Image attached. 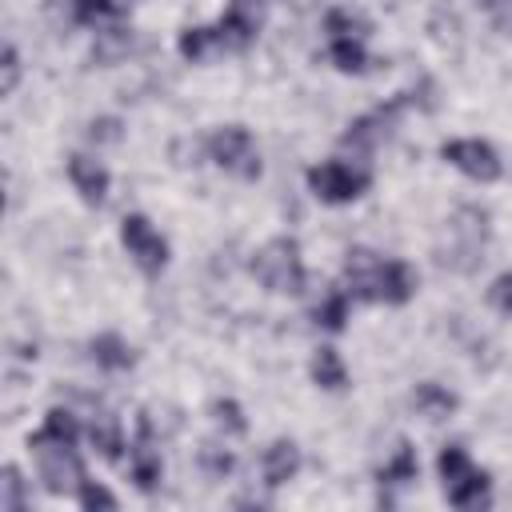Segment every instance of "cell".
Wrapping results in <instances>:
<instances>
[{
    "mask_svg": "<svg viewBox=\"0 0 512 512\" xmlns=\"http://www.w3.org/2000/svg\"><path fill=\"white\" fill-rule=\"evenodd\" d=\"M328 60L340 68V72H360L368 64V52L360 44V36H332L328 44Z\"/></svg>",
    "mask_w": 512,
    "mask_h": 512,
    "instance_id": "cell-23",
    "label": "cell"
},
{
    "mask_svg": "<svg viewBox=\"0 0 512 512\" xmlns=\"http://www.w3.org/2000/svg\"><path fill=\"white\" fill-rule=\"evenodd\" d=\"M200 468H204L212 480H224V476L232 472V452L220 448V444H204V448H200Z\"/></svg>",
    "mask_w": 512,
    "mask_h": 512,
    "instance_id": "cell-30",
    "label": "cell"
},
{
    "mask_svg": "<svg viewBox=\"0 0 512 512\" xmlns=\"http://www.w3.org/2000/svg\"><path fill=\"white\" fill-rule=\"evenodd\" d=\"M476 4H480L484 12H492V4H496V0H476Z\"/></svg>",
    "mask_w": 512,
    "mask_h": 512,
    "instance_id": "cell-37",
    "label": "cell"
},
{
    "mask_svg": "<svg viewBox=\"0 0 512 512\" xmlns=\"http://www.w3.org/2000/svg\"><path fill=\"white\" fill-rule=\"evenodd\" d=\"M208 416H212V424H216L224 436H244V432H248V420H244L240 404L228 400V396H216V400L208 404Z\"/></svg>",
    "mask_w": 512,
    "mask_h": 512,
    "instance_id": "cell-24",
    "label": "cell"
},
{
    "mask_svg": "<svg viewBox=\"0 0 512 512\" xmlns=\"http://www.w3.org/2000/svg\"><path fill=\"white\" fill-rule=\"evenodd\" d=\"M120 136H124V124L116 116H100V120L88 124V140L92 144H116Z\"/></svg>",
    "mask_w": 512,
    "mask_h": 512,
    "instance_id": "cell-33",
    "label": "cell"
},
{
    "mask_svg": "<svg viewBox=\"0 0 512 512\" xmlns=\"http://www.w3.org/2000/svg\"><path fill=\"white\" fill-rule=\"evenodd\" d=\"M400 108H404V100H392L388 108H376L372 116H364V120L348 124V132H344V144H348V148H360V152L376 148V144L388 136V128H392V120L400 116Z\"/></svg>",
    "mask_w": 512,
    "mask_h": 512,
    "instance_id": "cell-11",
    "label": "cell"
},
{
    "mask_svg": "<svg viewBox=\"0 0 512 512\" xmlns=\"http://www.w3.org/2000/svg\"><path fill=\"white\" fill-rule=\"evenodd\" d=\"M120 244L128 248V256L136 260V268L148 272V276H156V272L168 264V240H164V236L152 228V220L140 216V212H132V216L120 220Z\"/></svg>",
    "mask_w": 512,
    "mask_h": 512,
    "instance_id": "cell-6",
    "label": "cell"
},
{
    "mask_svg": "<svg viewBox=\"0 0 512 512\" xmlns=\"http://www.w3.org/2000/svg\"><path fill=\"white\" fill-rule=\"evenodd\" d=\"M308 188L324 204H352L356 196H364L368 172L364 168H352L344 160H324V164L308 168Z\"/></svg>",
    "mask_w": 512,
    "mask_h": 512,
    "instance_id": "cell-4",
    "label": "cell"
},
{
    "mask_svg": "<svg viewBox=\"0 0 512 512\" xmlns=\"http://www.w3.org/2000/svg\"><path fill=\"white\" fill-rule=\"evenodd\" d=\"M252 272L268 292H300L304 288V260H300V244L292 236H276L268 240L256 256H252Z\"/></svg>",
    "mask_w": 512,
    "mask_h": 512,
    "instance_id": "cell-2",
    "label": "cell"
},
{
    "mask_svg": "<svg viewBox=\"0 0 512 512\" xmlns=\"http://www.w3.org/2000/svg\"><path fill=\"white\" fill-rule=\"evenodd\" d=\"M436 468H440V480H444V492L452 488V484H460L464 476H472V460H468V452L460 448V444H448L444 452H440V460H436Z\"/></svg>",
    "mask_w": 512,
    "mask_h": 512,
    "instance_id": "cell-26",
    "label": "cell"
},
{
    "mask_svg": "<svg viewBox=\"0 0 512 512\" xmlns=\"http://www.w3.org/2000/svg\"><path fill=\"white\" fill-rule=\"evenodd\" d=\"M416 472H420L416 452H412V444H404V440H400L396 456L380 468V484H408V480H416Z\"/></svg>",
    "mask_w": 512,
    "mask_h": 512,
    "instance_id": "cell-25",
    "label": "cell"
},
{
    "mask_svg": "<svg viewBox=\"0 0 512 512\" xmlns=\"http://www.w3.org/2000/svg\"><path fill=\"white\" fill-rule=\"evenodd\" d=\"M380 256L368 252V248H352L344 256V292L352 300H364V304H376V280H380Z\"/></svg>",
    "mask_w": 512,
    "mask_h": 512,
    "instance_id": "cell-9",
    "label": "cell"
},
{
    "mask_svg": "<svg viewBox=\"0 0 512 512\" xmlns=\"http://www.w3.org/2000/svg\"><path fill=\"white\" fill-rule=\"evenodd\" d=\"M488 16H492V20H496V24H500L508 36H512V0H496Z\"/></svg>",
    "mask_w": 512,
    "mask_h": 512,
    "instance_id": "cell-36",
    "label": "cell"
},
{
    "mask_svg": "<svg viewBox=\"0 0 512 512\" xmlns=\"http://www.w3.org/2000/svg\"><path fill=\"white\" fill-rule=\"evenodd\" d=\"M308 372H312V380H316L324 392H340V388L348 384V368H344L340 352H336V348H328V344H320V348L312 352Z\"/></svg>",
    "mask_w": 512,
    "mask_h": 512,
    "instance_id": "cell-15",
    "label": "cell"
},
{
    "mask_svg": "<svg viewBox=\"0 0 512 512\" xmlns=\"http://www.w3.org/2000/svg\"><path fill=\"white\" fill-rule=\"evenodd\" d=\"M208 160H216L224 172H232V176H240V180H256V176H260L256 144H252L248 128H240V124L216 128V132L208 136Z\"/></svg>",
    "mask_w": 512,
    "mask_h": 512,
    "instance_id": "cell-3",
    "label": "cell"
},
{
    "mask_svg": "<svg viewBox=\"0 0 512 512\" xmlns=\"http://www.w3.org/2000/svg\"><path fill=\"white\" fill-rule=\"evenodd\" d=\"M348 292L344 288H332V292H324L320 300H316V308H312V320L320 324V328H328V332H340L344 328V320H348Z\"/></svg>",
    "mask_w": 512,
    "mask_h": 512,
    "instance_id": "cell-19",
    "label": "cell"
},
{
    "mask_svg": "<svg viewBox=\"0 0 512 512\" xmlns=\"http://www.w3.org/2000/svg\"><path fill=\"white\" fill-rule=\"evenodd\" d=\"M76 436H80L76 416H72L68 408H52V412L44 416V428L28 440V448H36V444H76Z\"/></svg>",
    "mask_w": 512,
    "mask_h": 512,
    "instance_id": "cell-16",
    "label": "cell"
},
{
    "mask_svg": "<svg viewBox=\"0 0 512 512\" xmlns=\"http://www.w3.org/2000/svg\"><path fill=\"white\" fill-rule=\"evenodd\" d=\"M136 424H140V432H136V444H132V452H128V464H132V480H136V488H140V492H152V488L160 484L164 460H160L156 432H152V424L144 420V412H140Z\"/></svg>",
    "mask_w": 512,
    "mask_h": 512,
    "instance_id": "cell-8",
    "label": "cell"
},
{
    "mask_svg": "<svg viewBox=\"0 0 512 512\" xmlns=\"http://www.w3.org/2000/svg\"><path fill=\"white\" fill-rule=\"evenodd\" d=\"M448 232H452V248H448V252L440 248L436 260H440L444 268H452V272H476L480 260H484V244H488V236H492L488 212L476 208V204H464V208L452 212Z\"/></svg>",
    "mask_w": 512,
    "mask_h": 512,
    "instance_id": "cell-1",
    "label": "cell"
},
{
    "mask_svg": "<svg viewBox=\"0 0 512 512\" xmlns=\"http://www.w3.org/2000/svg\"><path fill=\"white\" fill-rule=\"evenodd\" d=\"M72 16H76V24L100 28V24L120 16V4H112V0H72Z\"/></svg>",
    "mask_w": 512,
    "mask_h": 512,
    "instance_id": "cell-29",
    "label": "cell"
},
{
    "mask_svg": "<svg viewBox=\"0 0 512 512\" xmlns=\"http://www.w3.org/2000/svg\"><path fill=\"white\" fill-rule=\"evenodd\" d=\"M440 156H444L448 164H456L464 176L480 180V184H492V180H500V172H504V164H500L496 148H492L488 140H476V136H464V140H444Z\"/></svg>",
    "mask_w": 512,
    "mask_h": 512,
    "instance_id": "cell-7",
    "label": "cell"
},
{
    "mask_svg": "<svg viewBox=\"0 0 512 512\" xmlns=\"http://www.w3.org/2000/svg\"><path fill=\"white\" fill-rule=\"evenodd\" d=\"M68 180H72V188L80 192L84 204H104V196H108V168L96 156H84V152L68 156Z\"/></svg>",
    "mask_w": 512,
    "mask_h": 512,
    "instance_id": "cell-10",
    "label": "cell"
},
{
    "mask_svg": "<svg viewBox=\"0 0 512 512\" xmlns=\"http://www.w3.org/2000/svg\"><path fill=\"white\" fill-rule=\"evenodd\" d=\"M88 352H92V360H96L100 368H108V372H124V368L136 364L132 344H128L124 336H116V332H100V336H92Z\"/></svg>",
    "mask_w": 512,
    "mask_h": 512,
    "instance_id": "cell-14",
    "label": "cell"
},
{
    "mask_svg": "<svg viewBox=\"0 0 512 512\" xmlns=\"http://www.w3.org/2000/svg\"><path fill=\"white\" fill-rule=\"evenodd\" d=\"M4 76H0V96H12L16 92V84H20V56H16V48L8 44L4 48Z\"/></svg>",
    "mask_w": 512,
    "mask_h": 512,
    "instance_id": "cell-34",
    "label": "cell"
},
{
    "mask_svg": "<svg viewBox=\"0 0 512 512\" xmlns=\"http://www.w3.org/2000/svg\"><path fill=\"white\" fill-rule=\"evenodd\" d=\"M216 36H220V52H240V48H248V44H252L256 24H252V20H248L240 8H232L228 16H220Z\"/></svg>",
    "mask_w": 512,
    "mask_h": 512,
    "instance_id": "cell-17",
    "label": "cell"
},
{
    "mask_svg": "<svg viewBox=\"0 0 512 512\" xmlns=\"http://www.w3.org/2000/svg\"><path fill=\"white\" fill-rule=\"evenodd\" d=\"M0 508H4V512H20V508H28L24 476H20L16 464H4V472H0Z\"/></svg>",
    "mask_w": 512,
    "mask_h": 512,
    "instance_id": "cell-28",
    "label": "cell"
},
{
    "mask_svg": "<svg viewBox=\"0 0 512 512\" xmlns=\"http://www.w3.org/2000/svg\"><path fill=\"white\" fill-rule=\"evenodd\" d=\"M36 468H40V484L52 496H68L84 488V464L72 452V444H36Z\"/></svg>",
    "mask_w": 512,
    "mask_h": 512,
    "instance_id": "cell-5",
    "label": "cell"
},
{
    "mask_svg": "<svg viewBox=\"0 0 512 512\" xmlns=\"http://www.w3.org/2000/svg\"><path fill=\"white\" fill-rule=\"evenodd\" d=\"M324 24H328V32H332V36H364V24H360V20H352L348 12H328V20H324Z\"/></svg>",
    "mask_w": 512,
    "mask_h": 512,
    "instance_id": "cell-35",
    "label": "cell"
},
{
    "mask_svg": "<svg viewBox=\"0 0 512 512\" xmlns=\"http://www.w3.org/2000/svg\"><path fill=\"white\" fill-rule=\"evenodd\" d=\"M220 52V36H216V28H184L180 32V56L184 60H208V56H216Z\"/></svg>",
    "mask_w": 512,
    "mask_h": 512,
    "instance_id": "cell-22",
    "label": "cell"
},
{
    "mask_svg": "<svg viewBox=\"0 0 512 512\" xmlns=\"http://www.w3.org/2000/svg\"><path fill=\"white\" fill-rule=\"evenodd\" d=\"M416 292V272L404 260H384L376 280V304H408Z\"/></svg>",
    "mask_w": 512,
    "mask_h": 512,
    "instance_id": "cell-12",
    "label": "cell"
},
{
    "mask_svg": "<svg viewBox=\"0 0 512 512\" xmlns=\"http://www.w3.org/2000/svg\"><path fill=\"white\" fill-rule=\"evenodd\" d=\"M488 472H480V468H472V476H464L460 484H452L444 496H448V504H456V508H476V504H484L488 500Z\"/></svg>",
    "mask_w": 512,
    "mask_h": 512,
    "instance_id": "cell-21",
    "label": "cell"
},
{
    "mask_svg": "<svg viewBox=\"0 0 512 512\" xmlns=\"http://www.w3.org/2000/svg\"><path fill=\"white\" fill-rule=\"evenodd\" d=\"M76 496H80V508H88V512H96V508H116V496H112L104 484H96V480H84V488H80Z\"/></svg>",
    "mask_w": 512,
    "mask_h": 512,
    "instance_id": "cell-31",
    "label": "cell"
},
{
    "mask_svg": "<svg viewBox=\"0 0 512 512\" xmlns=\"http://www.w3.org/2000/svg\"><path fill=\"white\" fill-rule=\"evenodd\" d=\"M260 468H264V484H268V488L288 484V480L300 472V448H296V440H284V436L272 440V444L264 448Z\"/></svg>",
    "mask_w": 512,
    "mask_h": 512,
    "instance_id": "cell-13",
    "label": "cell"
},
{
    "mask_svg": "<svg viewBox=\"0 0 512 512\" xmlns=\"http://www.w3.org/2000/svg\"><path fill=\"white\" fill-rule=\"evenodd\" d=\"M88 440H92V448H96L104 460H116L120 448H124V436H120V424H116L112 412H96V416H92V424H88Z\"/></svg>",
    "mask_w": 512,
    "mask_h": 512,
    "instance_id": "cell-18",
    "label": "cell"
},
{
    "mask_svg": "<svg viewBox=\"0 0 512 512\" xmlns=\"http://www.w3.org/2000/svg\"><path fill=\"white\" fill-rule=\"evenodd\" d=\"M412 408L424 412L428 420H444V416L456 408V396H452L448 388H440V384H420V388L412 392Z\"/></svg>",
    "mask_w": 512,
    "mask_h": 512,
    "instance_id": "cell-20",
    "label": "cell"
},
{
    "mask_svg": "<svg viewBox=\"0 0 512 512\" xmlns=\"http://www.w3.org/2000/svg\"><path fill=\"white\" fill-rule=\"evenodd\" d=\"M488 304L504 316H512V272H500L492 284H488Z\"/></svg>",
    "mask_w": 512,
    "mask_h": 512,
    "instance_id": "cell-32",
    "label": "cell"
},
{
    "mask_svg": "<svg viewBox=\"0 0 512 512\" xmlns=\"http://www.w3.org/2000/svg\"><path fill=\"white\" fill-rule=\"evenodd\" d=\"M128 44H132V36H128L124 28H96L92 56H96L100 64H116V60L128 52Z\"/></svg>",
    "mask_w": 512,
    "mask_h": 512,
    "instance_id": "cell-27",
    "label": "cell"
}]
</instances>
